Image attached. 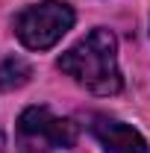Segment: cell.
<instances>
[{
    "mask_svg": "<svg viewBox=\"0 0 150 153\" xmlns=\"http://www.w3.org/2000/svg\"><path fill=\"white\" fill-rule=\"evenodd\" d=\"M56 68L68 74L74 82L88 88L91 94H118L124 88L121 68H118V38L97 27L85 38H79L74 47H68L56 59Z\"/></svg>",
    "mask_w": 150,
    "mask_h": 153,
    "instance_id": "obj_1",
    "label": "cell"
},
{
    "mask_svg": "<svg viewBox=\"0 0 150 153\" xmlns=\"http://www.w3.org/2000/svg\"><path fill=\"white\" fill-rule=\"evenodd\" d=\"M76 144V124L59 118L47 106H30L18 118V153H56Z\"/></svg>",
    "mask_w": 150,
    "mask_h": 153,
    "instance_id": "obj_2",
    "label": "cell"
},
{
    "mask_svg": "<svg viewBox=\"0 0 150 153\" xmlns=\"http://www.w3.org/2000/svg\"><path fill=\"white\" fill-rule=\"evenodd\" d=\"M74 9L65 0H44L15 15V36L30 50H50L74 27Z\"/></svg>",
    "mask_w": 150,
    "mask_h": 153,
    "instance_id": "obj_3",
    "label": "cell"
},
{
    "mask_svg": "<svg viewBox=\"0 0 150 153\" xmlns=\"http://www.w3.org/2000/svg\"><path fill=\"white\" fill-rule=\"evenodd\" d=\"M91 135L100 141V147L106 153H150L147 138L138 133L135 127L109 118V115H91V124H88Z\"/></svg>",
    "mask_w": 150,
    "mask_h": 153,
    "instance_id": "obj_4",
    "label": "cell"
},
{
    "mask_svg": "<svg viewBox=\"0 0 150 153\" xmlns=\"http://www.w3.org/2000/svg\"><path fill=\"white\" fill-rule=\"evenodd\" d=\"M30 76H33V68H30L27 59H21V56L0 59V91H12V88L27 85Z\"/></svg>",
    "mask_w": 150,
    "mask_h": 153,
    "instance_id": "obj_5",
    "label": "cell"
}]
</instances>
